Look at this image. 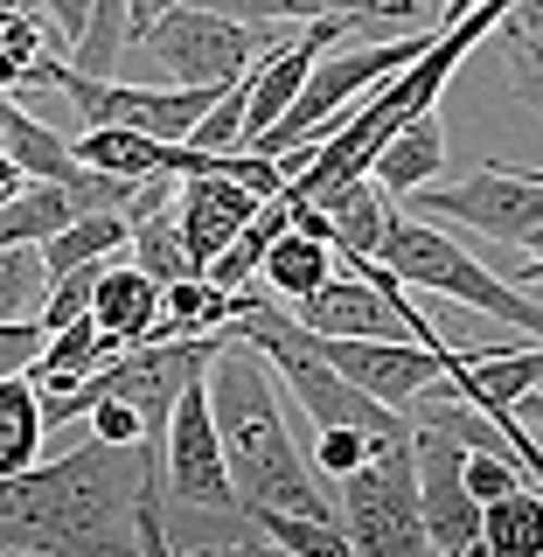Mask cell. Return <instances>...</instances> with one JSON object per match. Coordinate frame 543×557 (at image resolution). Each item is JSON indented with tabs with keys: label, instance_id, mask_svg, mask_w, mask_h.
<instances>
[{
	"label": "cell",
	"instance_id": "484cf974",
	"mask_svg": "<svg viewBox=\"0 0 543 557\" xmlns=\"http://www.w3.org/2000/svg\"><path fill=\"white\" fill-rule=\"evenodd\" d=\"M84 418H91V432H98V440H112V446L147 440V418H139V411L126 405V397H98V405L84 411Z\"/></svg>",
	"mask_w": 543,
	"mask_h": 557
},
{
	"label": "cell",
	"instance_id": "2e32d148",
	"mask_svg": "<svg viewBox=\"0 0 543 557\" xmlns=\"http://www.w3.org/2000/svg\"><path fill=\"white\" fill-rule=\"evenodd\" d=\"M328 272H335V251H328L321 237L293 231V223L266 244V251H258V278H266L279 300H300V293H307V286H321Z\"/></svg>",
	"mask_w": 543,
	"mask_h": 557
},
{
	"label": "cell",
	"instance_id": "52a82bcc",
	"mask_svg": "<svg viewBox=\"0 0 543 557\" xmlns=\"http://www.w3.org/2000/svg\"><path fill=\"white\" fill-rule=\"evenodd\" d=\"M161 453H168V502L182 509H231V467H223V440H217V418H209V391L202 376L182 383L168 425H161Z\"/></svg>",
	"mask_w": 543,
	"mask_h": 557
},
{
	"label": "cell",
	"instance_id": "8fae6325",
	"mask_svg": "<svg viewBox=\"0 0 543 557\" xmlns=\"http://www.w3.org/2000/svg\"><path fill=\"white\" fill-rule=\"evenodd\" d=\"M440 168H446V126H440V104H432V112H418V119H405L397 133H383L377 147H370V161H362V174H370V182H377L391 202H405L411 188L440 182Z\"/></svg>",
	"mask_w": 543,
	"mask_h": 557
},
{
	"label": "cell",
	"instance_id": "44dd1931",
	"mask_svg": "<svg viewBox=\"0 0 543 557\" xmlns=\"http://www.w3.org/2000/svg\"><path fill=\"white\" fill-rule=\"evenodd\" d=\"M49 272L35 244H0V321H35V300H42Z\"/></svg>",
	"mask_w": 543,
	"mask_h": 557
},
{
	"label": "cell",
	"instance_id": "d6986e66",
	"mask_svg": "<svg viewBox=\"0 0 543 557\" xmlns=\"http://www.w3.org/2000/svg\"><path fill=\"white\" fill-rule=\"evenodd\" d=\"M244 522H251L258 544H279V550H293V557H348V536H342V522H335V516L258 509V516H244Z\"/></svg>",
	"mask_w": 543,
	"mask_h": 557
},
{
	"label": "cell",
	"instance_id": "603a6c76",
	"mask_svg": "<svg viewBox=\"0 0 543 557\" xmlns=\"http://www.w3.org/2000/svg\"><path fill=\"white\" fill-rule=\"evenodd\" d=\"M460 487L474 502H495V495H509V487H530L516 474V460L509 453H474V446H460Z\"/></svg>",
	"mask_w": 543,
	"mask_h": 557
},
{
	"label": "cell",
	"instance_id": "ba28073f",
	"mask_svg": "<svg viewBox=\"0 0 543 557\" xmlns=\"http://www.w3.org/2000/svg\"><path fill=\"white\" fill-rule=\"evenodd\" d=\"M411 487H418V522L425 550L446 557H481V502L460 487V446L432 425H411Z\"/></svg>",
	"mask_w": 543,
	"mask_h": 557
},
{
	"label": "cell",
	"instance_id": "5b68a950",
	"mask_svg": "<svg viewBox=\"0 0 543 557\" xmlns=\"http://www.w3.org/2000/svg\"><path fill=\"white\" fill-rule=\"evenodd\" d=\"M342 536L356 557H425V522H418L411 487V432H377L370 453L342 474Z\"/></svg>",
	"mask_w": 543,
	"mask_h": 557
},
{
	"label": "cell",
	"instance_id": "277c9868",
	"mask_svg": "<svg viewBox=\"0 0 543 557\" xmlns=\"http://www.w3.org/2000/svg\"><path fill=\"white\" fill-rule=\"evenodd\" d=\"M383 265H391L405 286L418 293H446V300L474 307V313H495V321H509L516 335H543V307L536 293L509 286V278H495L481 265V258H467L460 244L446 231H432L425 216H391V231H383Z\"/></svg>",
	"mask_w": 543,
	"mask_h": 557
},
{
	"label": "cell",
	"instance_id": "7402d4cb",
	"mask_svg": "<svg viewBox=\"0 0 543 557\" xmlns=\"http://www.w3.org/2000/svg\"><path fill=\"white\" fill-rule=\"evenodd\" d=\"M209 14H231V22H272V28H307L321 14H362V0H196Z\"/></svg>",
	"mask_w": 543,
	"mask_h": 557
},
{
	"label": "cell",
	"instance_id": "83f0119b",
	"mask_svg": "<svg viewBox=\"0 0 543 557\" xmlns=\"http://www.w3.org/2000/svg\"><path fill=\"white\" fill-rule=\"evenodd\" d=\"M84 8H91V0H49V22L63 28V42H77V28H84Z\"/></svg>",
	"mask_w": 543,
	"mask_h": 557
},
{
	"label": "cell",
	"instance_id": "cb8c5ba5",
	"mask_svg": "<svg viewBox=\"0 0 543 557\" xmlns=\"http://www.w3.org/2000/svg\"><path fill=\"white\" fill-rule=\"evenodd\" d=\"M509 35V57H516V77L536 84V42H543V0H509V14L495 22Z\"/></svg>",
	"mask_w": 543,
	"mask_h": 557
},
{
	"label": "cell",
	"instance_id": "ffe728a7",
	"mask_svg": "<svg viewBox=\"0 0 543 557\" xmlns=\"http://www.w3.org/2000/svg\"><path fill=\"white\" fill-rule=\"evenodd\" d=\"M119 348H126V342H119L112 327H98L91 313H77V321L49 327V335H42V348H35V356H42V362H57V370H77V376H91V370H98L104 356H119Z\"/></svg>",
	"mask_w": 543,
	"mask_h": 557
},
{
	"label": "cell",
	"instance_id": "ac0fdd59",
	"mask_svg": "<svg viewBox=\"0 0 543 557\" xmlns=\"http://www.w3.org/2000/svg\"><path fill=\"white\" fill-rule=\"evenodd\" d=\"M42 405H35L28 376H0V474H22L28 460H42Z\"/></svg>",
	"mask_w": 543,
	"mask_h": 557
},
{
	"label": "cell",
	"instance_id": "3957f363",
	"mask_svg": "<svg viewBox=\"0 0 543 557\" xmlns=\"http://www.w3.org/2000/svg\"><path fill=\"white\" fill-rule=\"evenodd\" d=\"M266 49H279L272 22H231V14L196 8V0H174L139 35L119 42V57H139L153 70V84H231Z\"/></svg>",
	"mask_w": 543,
	"mask_h": 557
},
{
	"label": "cell",
	"instance_id": "9c48e42d",
	"mask_svg": "<svg viewBox=\"0 0 543 557\" xmlns=\"http://www.w3.org/2000/svg\"><path fill=\"white\" fill-rule=\"evenodd\" d=\"M266 202V196H251V188H237L231 174H217V168H202V174H182L174 182V209H168V223H174V237L188 244V258H217L223 244H231L244 223H251V209Z\"/></svg>",
	"mask_w": 543,
	"mask_h": 557
},
{
	"label": "cell",
	"instance_id": "e0dca14e",
	"mask_svg": "<svg viewBox=\"0 0 543 557\" xmlns=\"http://www.w3.org/2000/svg\"><path fill=\"white\" fill-rule=\"evenodd\" d=\"M481 550L488 557H530V550H543V495H536V487H509V495L481 502Z\"/></svg>",
	"mask_w": 543,
	"mask_h": 557
},
{
	"label": "cell",
	"instance_id": "4dcf8cb0",
	"mask_svg": "<svg viewBox=\"0 0 543 557\" xmlns=\"http://www.w3.org/2000/svg\"><path fill=\"white\" fill-rule=\"evenodd\" d=\"M460 8H474V0H446V8H440V22H453V14H460Z\"/></svg>",
	"mask_w": 543,
	"mask_h": 557
},
{
	"label": "cell",
	"instance_id": "5bb4252c",
	"mask_svg": "<svg viewBox=\"0 0 543 557\" xmlns=\"http://www.w3.org/2000/svg\"><path fill=\"white\" fill-rule=\"evenodd\" d=\"M0 147H8V161L28 174V182H63L70 168H77V153H70V139L57 126H42V119H28L14 91H0Z\"/></svg>",
	"mask_w": 543,
	"mask_h": 557
},
{
	"label": "cell",
	"instance_id": "4316f807",
	"mask_svg": "<svg viewBox=\"0 0 543 557\" xmlns=\"http://www.w3.org/2000/svg\"><path fill=\"white\" fill-rule=\"evenodd\" d=\"M440 8L446 0H362V14H370L377 28H418V22H440Z\"/></svg>",
	"mask_w": 543,
	"mask_h": 557
},
{
	"label": "cell",
	"instance_id": "f546056e",
	"mask_svg": "<svg viewBox=\"0 0 543 557\" xmlns=\"http://www.w3.org/2000/svg\"><path fill=\"white\" fill-rule=\"evenodd\" d=\"M22 182H28V174L8 161V147H0V196H14V188H22Z\"/></svg>",
	"mask_w": 543,
	"mask_h": 557
},
{
	"label": "cell",
	"instance_id": "7c38bea8",
	"mask_svg": "<svg viewBox=\"0 0 543 557\" xmlns=\"http://www.w3.org/2000/svg\"><path fill=\"white\" fill-rule=\"evenodd\" d=\"M321 223H328V251L335 258H377L383 251V231H391V196L370 182V174H348V182L321 188Z\"/></svg>",
	"mask_w": 543,
	"mask_h": 557
},
{
	"label": "cell",
	"instance_id": "7a4b0ae2",
	"mask_svg": "<svg viewBox=\"0 0 543 557\" xmlns=\"http://www.w3.org/2000/svg\"><path fill=\"white\" fill-rule=\"evenodd\" d=\"M202 391H209V418L223 440V467H231V509L258 516V509H293V516H335V502L313 487L307 453L293 446L286 411L272 391V362L251 342H223L202 362Z\"/></svg>",
	"mask_w": 543,
	"mask_h": 557
},
{
	"label": "cell",
	"instance_id": "30bf717a",
	"mask_svg": "<svg viewBox=\"0 0 543 557\" xmlns=\"http://www.w3.org/2000/svg\"><path fill=\"white\" fill-rule=\"evenodd\" d=\"M293 321L313 327V335H405L397 307L362 272H328L321 286H307L293 300Z\"/></svg>",
	"mask_w": 543,
	"mask_h": 557
},
{
	"label": "cell",
	"instance_id": "d4e9b609",
	"mask_svg": "<svg viewBox=\"0 0 543 557\" xmlns=\"http://www.w3.org/2000/svg\"><path fill=\"white\" fill-rule=\"evenodd\" d=\"M370 440H377V432H356V425H313V467L342 481L348 467L370 453Z\"/></svg>",
	"mask_w": 543,
	"mask_h": 557
},
{
	"label": "cell",
	"instance_id": "8992f818",
	"mask_svg": "<svg viewBox=\"0 0 543 557\" xmlns=\"http://www.w3.org/2000/svg\"><path fill=\"white\" fill-rule=\"evenodd\" d=\"M405 202L425 223H467V231L522 244V251H536V237H543V174L516 168V161H481L467 182H453V188L425 182Z\"/></svg>",
	"mask_w": 543,
	"mask_h": 557
},
{
	"label": "cell",
	"instance_id": "4fadbf2b",
	"mask_svg": "<svg viewBox=\"0 0 543 557\" xmlns=\"http://www.w3.org/2000/svg\"><path fill=\"white\" fill-rule=\"evenodd\" d=\"M91 321L112 327L119 342H147L161 327V278H147L139 265H112L104 258L91 278Z\"/></svg>",
	"mask_w": 543,
	"mask_h": 557
},
{
	"label": "cell",
	"instance_id": "6da1fadb",
	"mask_svg": "<svg viewBox=\"0 0 543 557\" xmlns=\"http://www.w3.org/2000/svg\"><path fill=\"white\" fill-rule=\"evenodd\" d=\"M139 495V440H84L63 460H28L22 474H0V557H126L139 550L133 530Z\"/></svg>",
	"mask_w": 543,
	"mask_h": 557
},
{
	"label": "cell",
	"instance_id": "9a60e30c",
	"mask_svg": "<svg viewBox=\"0 0 543 557\" xmlns=\"http://www.w3.org/2000/svg\"><path fill=\"white\" fill-rule=\"evenodd\" d=\"M42 57H70L63 28L42 8H0V91H22Z\"/></svg>",
	"mask_w": 543,
	"mask_h": 557
},
{
	"label": "cell",
	"instance_id": "f1b7e54d",
	"mask_svg": "<svg viewBox=\"0 0 543 557\" xmlns=\"http://www.w3.org/2000/svg\"><path fill=\"white\" fill-rule=\"evenodd\" d=\"M161 8H174V0H126V35H139V28H147Z\"/></svg>",
	"mask_w": 543,
	"mask_h": 557
}]
</instances>
